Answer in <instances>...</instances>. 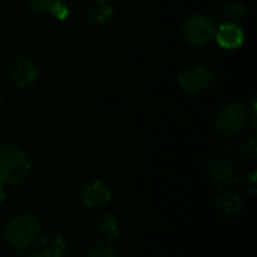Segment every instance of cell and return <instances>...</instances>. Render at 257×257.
<instances>
[{
    "label": "cell",
    "instance_id": "11",
    "mask_svg": "<svg viewBox=\"0 0 257 257\" xmlns=\"http://www.w3.org/2000/svg\"><path fill=\"white\" fill-rule=\"evenodd\" d=\"M242 208H244L242 199L238 194L232 193L230 190L223 191L217 197V209L223 217L233 218V217H236V215H239L242 212Z\"/></svg>",
    "mask_w": 257,
    "mask_h": 257
},
{
    "label": "cell",
    "instance_id": "19",
    "mask_svg": "<svg viewBox=\"0 0 257 257\" xmlns=\"http://www.w3.org/2000/svg\"><path fill=\"white\" fill-rule=\"evenodd\" d=\"M244 185H245V190L250 194H254L256 193V172H250L248 175H245Z\"/></svg>",
    "mask_w": 257,
    "mask_h": 257
},
{
    "label": "cell",
    "instance_id": "6",
    "mask_svg": "<svg viewBox=\"0 0 257 257\" xmlns=\"http://www.w3.org/2000/svg\"><path fill=\"white\" fill-rule=\"evenodd\" d=\"M206 175L209 181L221 191H227L233 188L238 181L236 167L229 158H223V157H215L208 163Z\"/></svg>",
    "mask_w": 257,
    "mask_h": 257
},
{
    "label": "cell",
    "instance_id": "16",
    "mask_svg": "<svg viewBox=\"0 0 257 257\" xmlns=\"http://www.w3.org/2000/svg\"><path fill=\"white\" fill-rule=\"evenodd\" d=\"M86 257H119L117 253L104 242H95L86 250Z\"/></svg>",
    "mask_w": 257,
    "mask_h": 257
},
{
    "label": "cell",
    "instance_id": "5",
    "mask_svg": "<svg viewBox=\"0 0 257 257\" xmlns=\"http://www.w3.org/2000/svg\"><path fill=\"white\" fill-rule=\"evenodd\" d=\"M217 80V71L211 69L202 63L185 69L179 75V87L187 95H197L206 90Z\"/></svg>",
    "mask_w": 257,
    "mask_h": 257
},
{
    "label": "cell",
    "instance_id": "8",
    "mask_svg": "<svg viewBox=\"0 0 257 257\" xmlns=\"http://www.w3.org/2000/svg\"><path fill=\"white\" fill-rule=\"evenodd\" d=\"M38 75L39 72H38L36 63L30 57H26V56L18 57L9 69V77L17 87L32 86L38 80Z\"/></svg>",
    "mask_w": 257,
    "mask_h": 257
},
{
    "label": "cell",
    "instance_id": "2",
    "mask_svg": "<svg viewBox=\"0 0 257 257\" xmlns=\"http://www.w3.org/2000/svg\"><path fill=\"white\" fill-rule=\"evenodd\" d=\"M30 161L15 145H0V182L3 185H20L30 175Z\"/></svg>",
    "mask_w": 257,
    "mask_h": 257
},
{
    "label": "cell",
    "instance_id": "15",
    "mask_svg": "<svg viewBox=\"0 0 257 257\" xmlns=\"http://www.w3.org/2000/svg\"><path fill=\"white\" fill-rule=\"evenodd\" d=\"M245 8L239 3H230L224 8L223 11V18L224 23H232V24H241L244 17H245Z\"/></svg>",
    "mask_w": 257,
    "mask_h": 257
},
{
    "label": "cell",
    "instance_id": "22",
    "mask_svg": "<svg viewBox=\"0 0 257 257\" xmlns=\"http://www.w3.org/2000/svg\"><path fill=\"white\" fill-rule=\"evenodd\" d=\"M105 2H110V0H105Z\"/></svg>",
    "mask_w": 257,
    "mask_h": 257
},
{
    "label": "cell",
    "instance_id": "20",
    "mask_svg": "<svg viewBox=\"0 0 257 257\" xmlns=\"http://www.w3.org/2000/svg\"><path fill=\"white\" fill-rule=\"evenodd\" d=\"M5 202V190H3V184L0 182V206L3 205Z\"/></svg>",
    "mask_w": 257,
    "mask_h": 257
},
{
    "label": "cell",
    "instance_id": "17",
    "mask_svg": "<svg viewBox=\"0 0 257 257\" xmlns=\"http://www.w3.org/2000/svg\"><path fill=\"white\" fill-rule=\"evenodd\" d=\"M239 154H241L242 160H245V161H253L257 155L256 140H254V139H250L248 142H245V143L241 146Z\"/></svg>",
    "mask_w": 257,
    "mask_h": 257
},
{
    "label": "cell",
    "instance_id": "18",
    "mask_svg": "<svg viewBox=\"0 0 257 257\" xmlns=\"http://www.w3.org/2000/svg\"><path fill=\"white\" fill-rule=\"evenodd\" d=\"M217 151H218V157H223V158H229L230 160V157L235 152V148L230 143H227V142H220L218 146H217Z\"/></svg>",
    "mask_w": 257,
    "mask_h": 257
},
{
    "label": "cell",
    "instance_id": "3",
    "mask_svg": "<svg viewBox=\"0 0 257 257\" xmlns=\"http://www.w3.org/2000/svg\"><path fill=\"white\" fill-rule=\"evenodd\" d=\"M248 122V110L238 102H229L221 105L215 114V126L220 133L226 136L239 134L247 128Z\"/></svg>",
    "mask_w": 257,
    "mask_h": 257
},
{
    "label": "cell",
    "instance_id": "14",
    "mask_svg": "<svg viewBox=\"0 0 257 257\" xmlns=\"http://www.w3.org/2000/svg\"><path fill=\"white\" fill-rule=\"evenodd\" d=\"M98 232L105 242L117 241L122 233V226L119 218L113 214H105L98 221Z\"/></svg>",
    "mask_w": 257,
    "mask_h": 257
},
{
    "label": "cell",
    "instance_id": "12",
    "mask_svg": "<svg viewBox=\"0 0 257 257\" xmlns=\"http://www.w3.org/2000/svg\"><path fill=\"white\" fill-rule=\"evenodd\" d=\"M29 8L35 14L53 15L57 20L68 18V8L62 3V0H29Z\"/></svg>",
    "mask_w": 257,
    "mask_h": 257
},
{
    "label": "cell",
    "instance_id": "10",
    "mask_svg": "<svg viewBox=\"0 0 257 257\" xmlns=\"http://www.w3.org/2000/svg\"><path fill=\"white\" fill-rule=\"evenodd\" d=\"M217 42L227 50H235L238 47L242 45L245 33L241 29V26L238 24H232V23H223L217 30H215V36Z\"/></svg>",
    "mask_w": 257,
    "mask_h": 257
},
{
    "label": "cell",
    "instance_id": "9",
    "mask_svg": "<svg viewBox=\"0 0 257 257\" xmlns=\"http://www.w3.org/2000/svg\"><path fill=\"white\" fill-rule=\"evenodd\" d=\"M33 248L39 257H65L68 253L66 241L60 235H56V233L39 236Z\"/></svg>",
    "mask_w": 257,
    "mask_h": 257
},
{
    "label": "cell",
    "instance_id": "1",
    "mask_svg": "<svg viewBox=\"0 0 257 257\" xmlns=\"http://www.w3.org/2000/svg\"><path fill=\"white\" fill-rule=\"evenodd\" d=\"M41 233L42 227L38 217L32 214H18L6 223L3 239L12 251L21 254L35 247Z\"/></svg>",
    "mask_w": 257,
    "mask_h": 257
},
{
    "label": "cell",
    "instance_id": "21",
    "mask_svg": "<svg viewBox=\"0 0 257 257\" xmlns=\"http://www.w3.org/2000/svg\"><path fill=\"white\" fill-rule=\"evenodd\" d=\"M20 257H39L36 253H21Z\"/></svg>",
    "mask_w": 257,
    "mask_h": 257
},
{
    "label": "cell",
    "instance_id": "13",
    "mask_svg": "<svg viewBox=\"0 0 257 257\" xmlns=\"http://www.w3.org/2000/svg\"><path fill=\"white\" fill-rule=\"evenodd\" d=\"M113 18V8L105 0L95 2L87 9V20L93 27H105Z\"/></svg>",
    "mask_w": 257,
    "mask_h": 257
},
{
    "label": "cell",
    "instance_id": "7",
    "mask_svg": "<svg viewBox=\"0 0 257 257\" xmlns=\"http://www.w3.org/2000/svg\"><path fill=\"white\" fill-rule=\"evenodd\" d=\"M77 200L81 206L95 209L105 206L111 200V190L110 187L102 181H89L83 184L77 191Z\"/></svg>",
    "mask_w": 257,
    "mask_h": 257
},
{
    "label": "cell",
    "instance_id": "4",
    "mask_svg": "<svg viewBox=\"0 0 257 257\" xmlns=\"http://www.w3.org/2000/svg\"><path fill=\"white\" fill-rule=\"evenodd\" d=\"M215 30H217V26L212 18L203 14H196L184 21L182 36L190 45L203 47V45H208L214 39Z\"/></svg>",
    "mask_w": 257,
    "mask_h": 257
}]
</instances>
